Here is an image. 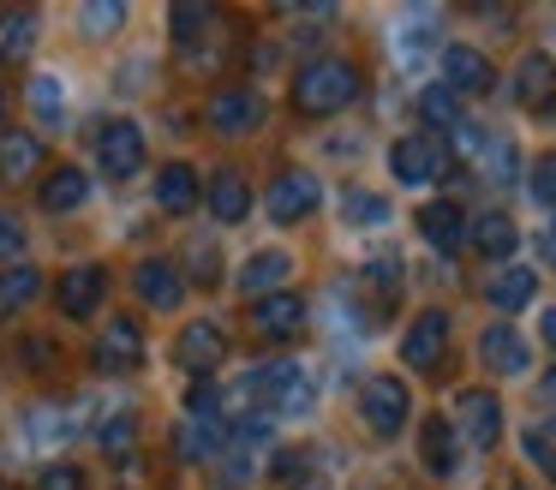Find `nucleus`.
<instances>
[{"mask_svg":"<svg viewBox=\"0 0 556 490\" xmlns=\"http://www.w3.org/2000/svg\"><path fill=\"white\" fill-rule=\"evenodd\" d=\"M359 96V66L353 60H336V54H317L300 66V78H293V108L312 120H329L341 114V108Z\"/></svg>","mask_w":556,"mask_h":490,"instance_id":"f257e3e1","label":"nucleus"},{"mask_svg":"<svg viewBox=\"0 0 556 490\" xmlns=\"http://www.w3.org/2000/svg\"><path fill=\"white\" fill-rule=\"evenodd\" d=\"M455 437L467 442V449H479V454H491L496 449V437H503V401H496L491 389H460L455 394Z\"/></svg>","mask_w":556,"mask_h":490,"instance_id":"f03ea898","label":"nucleus"},{"mask_svg":"<svg viewBox=\"0 0 556 490\" xmlns=\"http://www.w3.org/2000/svg\"><path fill=\"white\" fill-rule=\"evenodd\" d=\"M204 120H210V131H222V138H245V131L264 126V96H257L252 84H228V90L210 96Z\"/></svg>","mask_w":556,"mask_h":490,"instance_id":"7ed1b4c3","label":"nucleus"},{"mask_svg":"<svg viewBox=\"0 0 556 490\" xmlns=\"http://www.w3.org/2000/svg\"><path fill=\"white\" fill-rule=\"evenodd\" d=\"M359 413H365V425H371V437H395V430L407 425V413H413L407 382L401 377H371L359 389Z\"/></svg>","mask_w":556,"mask_h":490,"instance_id":"20e7f679","label":"nucleus"},{"mask_svg":"<svg viewBox=\"0 0 556 490\" xmlns=\"http://www.w3.org/2000/svg\"><path fill=\"white\" fill-rule=\"evenodd\" d=\"M222 359H228V335H222L216 323H186V329H180V341H174V365H180L192 382L216 377V365H222Z\"/></svg>","mask_w":556,"mask_h":490,"instance_id":"39448f33","label":"nucleus"},{"mask_svg":"<svg viewBox=\"0 0 556 490\" xmlns=\"http://www.w3.org/2000/svg\"><path fill=\"white\" fill-rule=\"evenodd\" d=\"M97 167H102V174H114V179H132L138 167H144V131H138L132 120H102Z\"/></svg>","mask_w":556,"mask_h":490,"instance_id":"423d86ee","label":"nucleus"},{"mask_svg":"<svg viewBox=\"0 0 556 490\" xmlns=\"http://www.w3.org/2000/svg\"><path fill=\"white\" fill-rule=\"evenodd\" d=\"M389 167H395L401 186H425V179H443L448 174V150L443 138H401L395 150H389Z\"/></svg>","mask_w":556,"mask_h":490,"instance_id":"0eeeda50","label":"nucleus"},{"mask_svg":"<svg viewBox=\"0 0 556 490\" xmlns=\"http://www.w3.org/2000/svg\"><path fill=\"white\" fill-rule=\"evenodd\" d=\"M144 365V329L138 317H109L97 329V370H138Z\"/></svg>","mask_w":556,"mask_h":490,"instance_id":"6e6552de","label":"nucleus"},{"mask_svg":"<svg viewBox=\"0 0 556 490\" xmlns=\"http://www.w3.org/2000/svg\"><path fill=\"white\" fill-rule=\"evenodd\" d=\"M443 347H448V317H443V311H419L413 329L401 335V365L437 370V365H443Z\"/></svg>","mask_w":556,"mask_h":490,"instance_id":"1a4fd4ad","label":"nucleus"},{"mask_svg":"<svg viewBox=\"0 0 556 490\" xmlns=\"http://www.w3.org/2000/svg\"><path fill=\"white\" fill-rule=\"evenodd\" d=\"M102 293H109V269H102V263H78V269H66L61 287H54L61 311L78 317V323H90V311L102 305Z\"/></svg>","mask_w":556,"mask_h":490,"instance_id":"9d476101","label":"nucleus"},{"mask_svg":"<svg viewBox=\"0 0 556 490\" xmlns=\"http://www.w3.org/2000/svg\"><path fill=\"white\" fill-rule=\"evenodd\" d=\"M317 198H324V191H317V179L293 167V174H276L264 210H269V222H305V215L317 210Z\"/></svg>","mask_w":556,"mask_h":490,"instance_id":"9b49d317","label":"nucleus"},{"mask_svg":"<svg viewBox=\"0 0 556 490\" xmlns=\"http://www.w3.org/2000/svg\"><path fill=\"white\" fill-rule=\"evenodd\" d=\"M252 329L264 335V341H293V335L305 329V299L300 293H264L252 305Z\"/></svg>","mask_w":556,"mask_h":490,"instance_id":"f8f14e48","label":"nucleus"},{"mask_svg":"<svg viewBox=\"0 0 556 490\" xmlns=\"http://www.w3.org/2000/svg\"><path fill=\"white\" fill-rule=\"evenodd\" d=\"M132 287H138V299H144V305H156V311H174L186 299V275L174 269L168 257H144L132 269Z\"/></svg>","mask_w":556,"mask_h":490,"instance_id":"ddd939ff","label":"nucleus"},{"mask_svg":"<svg viewBox=\"0 0 556 490\" xmlns=\"http://www.w3.org/2000/svg\"><path fill=\"white\" fill-rule=\"evenodd\" d=\"M491 60L479 54V48H467V42H455V48H443V84L455 96H479V90H491Z\"/></svg>","mask_w":556,"mask_h":490,"instance_id":"4468645a","label":"nucleus"},{"mask_svg":"<svg viewBox=\"0 0 556 490\" xmlns=\"http://www.w3.org/2000/svg\"><path fill=\"white\" fill-rule=\"evenodd\" d=\"M479 359L496 370V377H520V370L532 365V353H527V341H520L508 323H491V329L479 335Z\"/></svg>","mask_w":556,"mask_h":490,"instance_id":"2eb2a0df","label":"nucleus"},{"mask_svg":"<svg viewBox=\"0 0 556 490\" xmlns=\"http://www.w3.org/2000/svg\"><path fill=\"white\" fill-rule=\"evenodd\" d=\"M419 461H425V473H431V478H448V473L460 466V437H455V425H448L443 413L425 418V430H419Z\"/></svg>","mask_w":556,"mask_h":490,"instance_id":"dca6fc26","label":"nucleus"},{"mask_svg":"<svg viewBox=\"0 0 556 490\" xmlns=\"http://www.w3.org/2000/svg\"><path fill=\"white\" fill-rule=\"evenodd\" d=\"M515 102L520 108H551L556 102V60L551 54H527L515 66Z\"/></svg>","mask_w":556,"mask_h":490,"instance_id":"f3484780","label":"nucleus"},{"mask_svg":"<svg viewBox=\"0 0 556 490\" xmlns=\"http://www.w3.org/2000/svg\"><path fill=\"white\" fill-rule=\"evenodd\" d=\"M210 215L228 222V227L252 215V186H245V174H233V167H216V174H210Z\"/></svg>","mask_w":556,"mask_h":490,"instance_id":"a211bd4d","label":"nucleus"},{"mask_svg":"<svg viewBox=\"0 0 556 490\" xmlns=\"http://www.w3.org/2000/svg\"><path fill=\"white\" fill-rule=\"evenodd\" d=\"M419 234L431 239L437 251H460V246H467V215H460V203H448V198L425 203V210H419Z\"/></svg>","mask_w":556,"mask_h":490,"instance_id":"6ab92c4d","label":"nucleus"},{"mask_svg":"<svg viewBox=\"0 0 556 490\" xmlns=\"http://www.w3.org/2000/svg\"><path fill=\"white\" fill-rule=\"evenodd\" d=\"M37 36H42V18L30 7H0V60L7 66H18L37 48Z\"/></svg>","mask_w":556,"mask_h":490,"instance_id":"aec40b11","label":"nucleus"},{"mask_svg":"<svg viewBox=\"0 0 556 490\" xmlns=\"http://www.w3.org/2000/svg\"><path fill=\"white\" fill-rule=\"evenodd\" d=\"M228 449V425H198V418H180V430H174V454L180 461H198V466H210L216 454Z\"/></svg>","mask_w":556,"mask_h":490,"instance_id":"412c9836","label":"nucleus"},{"mask_svg":"<svg viewBox=\"0 0 556 490\" xmlns=\"http://www.w3.org/2000/svg\"><path fill=\"white\" fill-rule=\"evenodd\" d=\"M156 203L168 215H192L198 210V167H186V162H168L156 174Z\"/></svg>","mask_w":556,"mask_h":490,"instance_id":"4be33fe9","label":"nucleus"},{"mask_svg":"<svg viewBox=\"0 0 556 490\" xmlns=\"http://www.w3.org/2000/svg\"><path fill=\"white\" fill-rule=\"evenodd\" d=\"M85 198H90V174H85V167H54V174H42V210H49V215L78 210Z\"/></svg>","mask_w":556,"mask_h":490,"instance_id":"5701e85b","label":"nucleus"},{"mask_svg":"<svg viewBox=\"0 0 556 490\" xmlns=\"http://www.w3.org/2000/svg\"><path fill=\"white\" fill-rule=\"evenodd\" d=\"M288 269H293V257L288 251H252L245 257V269H240V287L245 293H281V281H288Z\"/></svg>","mask_w":556,"mask_h":490,"instance_id":"b1692460","label":"nucleus"},{"mask_svg":"<svg viewBox=\"0 0 556 490\" xmlns=\"http://www.w3.org/2000/svg\"><path fill=\"white\" fill-rule=\"evenodd\" d=\"M467 239L484 251V257H508V251L520 246L515 222H508L503 210H484V215H472V222H467Z\"/></svg>","mask_w":556,"mask_h":490,"instance_id":"393cba45","label":"nucleus"},{"mask_svg":"<svg viewBox=\"0 0 556 490\" xmlns=\"http://www.w3.org/2000/svg\"><path fill=\"white\" fill-rule=\"evenodd\" d=\"M42 167V138L30 131H0V179H30Z\"/></svg>","mask_w":556,"mask_h":490,"instance_id":"a878e982","label":"nucleus"},{"mask_svg":"<svg viewBox=\"0 0 556 490\" xmlns=\"http://www.w3.org/2000/svg\"><path fill=\"white\" fill-rule=\"evenodd\" d=\"M37 293H42V269H30V263H13V269H0V317L25 311Z\"/></svg>","mask_w":556,"mask_h":490,"instance_id":"bb28decb","label":"nucleus"},{"mask_svg":"<svg viewBox=\"0 0 556 490\" xmlns=\"http://www.w3.org/2000/svg\"><path fill=\"white\" fill-rule=\"evenodd\" d=\"M532 293H539V269H496V275H491V305H496V311L532 305Z\"/></svg>","mask_w":556,"mask_h":490,"instance_id":"cd10ccee","label":"nucleus"},{"mask_svg":"<svg viewBox=\"0 0 556 490\" xmlns=\"http://www.w3.org/2000/svg\"><path fill=\"white\" fill-rule=\"evenodd\" d=\"M419 120L437 131H455L460 126V96L448 90V84H431V90H419Z\"/></svg>","mask_w":556,"mask_h":490,"instance_id":"c85d7f7f","label":"nucleus"},{"mask_svg":"<svg viewBox=\"0 0 556 490\" xmlns=\"http://www.w3.org/2000/svg\"><path fill=\"white\" fill-rule=\"evenodd\" d=\"M97 442H102L109 454H126V449H132V442H138V413H132V406H114V413L102 418Z\"/></svg>","mask_w":556,"mask_h":490,"instance_id":"c756f323","label":"nucleus"},{"mask_svg":"<svg viewBox=\"0 0 556 490\" xmlns=\"http://www.w3.org/2000/svg\"><path fill=\"white\" fill-rule=\"evenodd\" d=\"M30 114L42 120V126H61V114H66V96H61V78H30Z\"/></svg>","mask_w":556,"mask_h":490,"instance_id":"7c9ffc66","label":"nucleus"},{"mask_svg":"<svg viewBox=\"0 0 556 490\" xmlns=\"http://www.w3.org/2000/svg\"><path fill=\"white\" fill-rule=\"evenodd\" d=\"M245 478H252V449H240V442H233V454L222 449V454H216V478H210V490H245Z\"/></svg>","mask_w":556,"mask_h":490,"instance_id":"2f4dec72","label":"nucleus"},{"mask_svg":"<svg viewBox=\"0 0 556 490\" xmlns=\"http://www.w3.org/2000/svg\"><path fill=\"white\" fill-rule=\"evenodd\" d=\"M168 24H174V36H180V48H186V42H198V36H210L204 24H216V7H204V0H192V7H174Z\"/></svg>","mask_w":556,"mask_h":490,"instance_id":"473e14b6","label":"nucleus"},{"mask_svg":"<svg viewBox=\"0 0 556 490\" xmlns=\"http://www.w3.org/2000/svg\"><path fill=\"white\" fill-rule=\"evenodd\" d=\"M186 418H198V425H216V418H222L216 377H204V382H192V389H186Z\"/></svg>","mask_w":556,"mask_h":490,"instance_id":"72a5a7b5","label":"nucleus"},{"mask_svg":"<svg viewBox=\"0 0 556 490\" xmlns=\"http://www.w3.org/2000/svg\"><path fill=\"white\" fill-rule=\"evenodd\" d=\"M341 210H348V222H353V227H377V222H389V203L377 198V191H348V203H341Z\"/></svg>","mask_w":556,"mask_h":490,"instance_id":"f704fd0d","label":"nucleus"},{"mask_svg":"<svg viewBox=\"0 0 556 490\" xmlns=\"http://www.w3.org/2000/svg\"><path fill=\"white\" fill-rule=\"evenodd\" d=\"M78 24H85L90 36H114V30L126 24V7H114V0H97V7L78 12Z\"/></svg>","mask_w":556,"mask_h":490,"instance_id":"c9c22d12","label":"nucleus"},{"mask_svg":"<svg viewBox=\"0 0 556 490\" xmlns=\"http://www.w3.org/2000/svg\"><path fill=\"white\" fill-rule=\"evenodd\" d=\"M25 246H30L25 222H18L13 210H0V257H7V263H18V257H25Z\"/></svg>","mask_w":556,"mask_h":490,"instance_id":"e433bc0d","label":"nucleus"},{"mask_svg":"<svg viewBox=\"0 0 556 490\" xmlns=\"http://www.w3.org/2000/svg\"><path fill=\"white\" fill-rule=\"evenodd\" d=\"M37 490H85V466H73V461H54V466H42Z\"/></svg>","mask_w":556,"mask_h":490,"instance_id":"4c0bfd02","label":"nucleus"},{"mask_svg":"<svg viewBox=\"0 0 556 490\" xmlns=\"http://www.w3.org/2000/svg\"><path fill=\"white\" fill-rule=\"evenodd\" d=\"M532 198H539V203H556V150L539 155V167H532Z\"/></svg>","mask_w":556,"mask_h":490,"instance_id":"58836bf2","label":"nucleus"},{"mask_svg":"<svg viewBox=\"0 0 556 490\" xmlns=\"http://www.w3.org/2000/svg\"><path fill=\"white\" fill-rule=\"evenodd\" d=\"M305 473V449H276V461H269V478H300Z\"/></svg>","mask_w":556,"mask_h":490,"instance_id":"ea45409f","label":"nucleus"},{"mask_svg":"<svg viewBox=\"0 0 556 490\" xmlns=\"http://www.w3.org/2000/svg\"><path fill=\"white\" fill-rule=\"evenodd\" d=\"M18 353L30 359V370H49V359H54V341H37V335H30V341L18 347Z\"/></svg>","mask_w":556,"mask_h":490,"instance_id":"a19ab883","label":"nucleus"},{"mask_svg":"<svg viewBox=\"0 0 556 490\" xmlns=\"http://www.w3.org/2000/svg\"><path fill=\"white\" fill-rule=\"evenodd\" d=\"M192 263H198V281H216V251H210V246H192Z\"/></svg>","mask_w":556,"mask_h":490,"instance_id":"79ce46f5","label":"nucleus"},{"mask_svg":"<svg viewBox=\"0 0 556 490\" xmlns=\"http://www.w3.org/2000/svg\"><path fill=\"white\" fill-rule=\"evenodd\" d=\"M539 257H544V263H551V269H556V234H544V239H539Z\"/></svg>","mask_w":556,"mask_h":490,"instance_id":"37998d69","label":"nucleus"},{"mask_svg":"<svg viewBox=\"0 0 556 490\" xmlns=\"http://www.w3.org/2000/svg\"><path fill=\"white\" fill-rule=\"evenodd\" d=\"M539 394H544V401H551V406H556V370H544V382H539Z\"/></svg>","mask_w":556,"mask_h":490,"instance_id":"c03bdc74","label":"nucleus"},{"mask_svg":"<svg viewBox=\"0 0 556 490\" xmlns=\"http://www.w3.org/2000/svg\"><path fill=\"white\" fill-rule=\"evenodd\" d=\"M544 341L556 347V311H544Z\"/></svg>","mask_w":556,"mask_h":490,"instance_id":"a18cd8bd","label":"nucleus"},{"mask_svg":"<svg viewBox=\"0 0 556 490\" xmlns=\"http://www.w3.org/2000/svg\"><path fill=\"white\" fill-rule=\"evenodd\" d=\"M496 490H527V485H520V478H503V485H496Z\"/></svg>","mask_w":556,"mask_h":490,"instance_id":"49530a36","label":"nucleus"},{"mask_svg":"<svg viewBox=\"0 0 556 490\" xmlns=\"http://www.w3.org/2000/svg\"><path fill=\"white\" fill-rule=\"evenodd\" d=\"M0 114H7V96H0Z\"/></svg>","mask_w":556,"mask_h":490,"instance_id":"de8ad7c7","label":"nucleus"},{"mask_svg":"<svg viewBox=\"0 0 556 490\" xmlns=\"http://www.w3.org/2000/svg\"><path fill=\"white\" fill-rule=\"evenodd\" d=\"M551 478H556V473H551Z\"/></svg>","mask_w":556,"mask_h":490,"instance_id":"09e8293b","label":"nucleus"}]
</instances>
